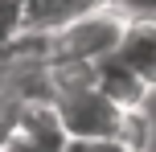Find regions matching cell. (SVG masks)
<instances>
[{
	"instance_id": "obj_1",
	"label": "cell",
	"mask_w": 156,
	"mask_h": 152,
	"mask_svg": "<svg viewBox=\"0 0 156 152\" xmlns=\"http://www.w3.org/2000/svg\"><path fill=\"white\" fill-rule=\"evenodd\" d=\"M127 21H132V12H123V8L111 4V0L78 12L62 29H49V37H54V62H90L94 66V62H103V58L119 54Z\"/></svg>"
},
{
	"instance_id": "obj_2",
	"label": "cell",
	"mask_w": 156,
	"mask_h": 152,
	"mask_svg": "<svg viewBox=\"0 0 156 152\" xmlns=\"http://www.w3.org/2000/svg\"><path fill=\"white\" fill-rule=\"evenodd\" d=\"M74 136L54 99H29L16 128L0 140V152H70Z\"/></svg>"
},
{
	"instance_id": "obj_3",
	"label": "cell",
	"mask_w": 156,
	"mask_h": 152,
	"mask_svg": "<svg viewBox=\"0 0 156 152\" xmlns=\"http://www.w3.org/2000/svg\"><path fill=\"white\" fill-rule=\"evenodd\" d=\"M94 82H99V87L107 90V95L115 99L123 111H140V107L148 103V95H152V87H148V82H144L119 54H111V58H103V62H94Z\"/></svg>"
},
{
	"instance_id": "obj_4",
	"label": "cell",
	"mask_w": 156,
	"mask_h": 152,
	"mask_svg": "<svg viewBox=\"0 0 156 152\" xmlns=\"http://www.w3.org/2000/svg\"><path fill=\"white\" fill-rule=\"evenodd\" d=\"M119 58L156 90V16H136L132 12L123 45H119Z\"/></svg>"
},
{
	"instance_id": "obj_5",
	"label": "cell",
	"mask_w": 156,
	"mask_h": 152,
	"mask_svg": "<svg viewBox=\"0 0 156 152\" xmlns=\"http://www.w3.org/2000/svg\"><path fill=\"white\" fill-rule=\"evenodd\" d=\"M103 4V0H29V29H62L78 12Z\"/></svg>"
},
{
	"instance_id": "obj_6",
	"label": "cell",
	"mask_w": 156,
	"mask_h": 152,
	"mask_svg": "<svg viewBox=\"0 0 156 152\" xmlns=\"http://www.w3.org/2000/svg\"><path fill=\"white\" fill-rule=\"evenodd\" d=\"M29 29V0H0V49Z\"/></svg>"
},
{
	"instance_id": "obj_7",
	"label": "cell",
	"mask_w": 156,
	"mask_h": 152,
	"mask_svg": "<svg viewBox=\"0 0 156 152\" xmlns=\"http://www.w3.org/2000/svg\"><path fill=\"white\" fill-rule=\"evenodd\" d=\"M123 140H127L132 148L148 152V140H152V123H148V115H144V107H140V111H127V123H123Z\"/></svg>"
},
{
	"instance_id": "obj_8",
	"label": "cell",
	"mask_w": 156,
	"mask_h": 152,
	"mask_svg": "<svg viewBox=\"0 0 156 152\" xmlns=\"http://www.w3.org/2000/svg\"><path fill=\"white\" fill-rule=\"evenodd\" d=\"M70 152H140V148H132L123 136H90V140H74Z\"/></svg>"
}]
</instances>
